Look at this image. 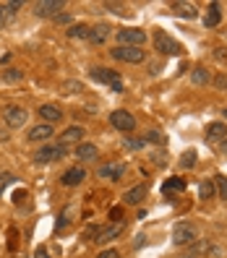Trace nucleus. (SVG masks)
<instances>
[{
    "instance_id": "f257e3e1",
    "label": "nucleus",
    "mask_w": 227,
    "mask_h": 258,
    "mask_svg": "<svg viewBox=\"0 0 227 258\" xmlns=\"http://www.w3.org/2000/svg\"><path fill=\"white\" fill-rule=\"evenodd\" d=\"M110 55L115 57V60H120V63H131V65H139V63H144V57H146V52L141 50V47H126V44H118V47H112V50H110Z\"/></svg>"
},
{
    "instance_id": "f03ea898",
    "label": "nucleus",
    "mask_w": 227,
    "mask_h": 258,
    "mask_svg": "<svg viewBox=\"0 0 227 258\" xmlns=\"http://www.w3.org/2000/svg\"><path fill=\"white\" fill-rule=\"evenodd\" d=\"M154 50L162 52V55H180V52H183V47H180L178 39L170 37V34H165V31L157 29V31H154Z\"/></svg>"
},
{
    "instance_id": "7ed1b4c3",
    "label": "nucleus",
    "mask_w": 227,
    "mask_h": 258,
    "mask_svg": "<svg viewBox=\"0 0 227 258\" xmlns=\"http://www.w3.org/2000/svg\"><path fill=\"white\" fill-rule=\"evenodd\" d=\"M92 78L99 81V84H105V86H110L112 91H123L120 73H115L112 68H92Z\"/></svg>"
},
{
    "instance_id": "20e7f679",
    "label": "nucleus",
    "mask_w": 227,
    "mask_h": 258,
    "mask_svg": "<svg viewBox=\"0 0 227 258\" xmlns=\"http://www.w3.org/2000/svg\"><path fill=\"white\" fill-rule=\"evenodd\" d=\"M199 240V232H196V227L194 225H188V222H180V225H175V230H173V243L175 245H194Z\"/></svg>"
},
{
    "instance_id": "39448f33",
    "label": "nucleus",
    "mask_w": 227,
    "mask_h": 258,
    "mask_svg": "<svg viewBox=\"0 0 227 258\" xmlns=\"http://www.w3.org/2000/svg\"><path fill=\"white\" fill-rule=\"evenodd\" d=\"M118 42L126 47H141L146 42V31L139 26H123L118 29Z\"/></svg>"
},
{
    "instance_id": "423d86ee",
    "label": "nucleus",
    "mask_w": 227,
    "mask_h": 258,
    "mask_svg": "<svg viewBox=\"0 0 227 258\" xmlns=\"http://www.w3.org/2000/svg\"><path fill=\"white\" fill-rule=\"evenodd\" d=\"M65 151H68V146H63V144H47V146H42L39 151H34V162H37V164H50L55 159L65 157Z\"/></svg>"
},
{
    "instance_id": "0eeeda50",
    "label": "nucleus",
    "mask_w": 227,
    "mask_h": 258,
    "mask_svg": "<svg viewBox=\"0 0 227 258\" xmlns=\"http://www.w3.org/2000/svg\"><path fill=\"white\" fill-rule=\"evenodd\" d=\"M26 120H29V112L24 107H18V104H10V107L3 112L5 128H21V125H26Z\"/></svg>"
},
{
    "instance_id": "6e6552de",
    "label": "nucleus",
    "mask_w": 227,
    "mask_h": 258,
    "mask_svg": "<svg viewBox=\"0 0 227 258\" xmlns=\"http://www.w3.org/2000/svg\"><path fill=\"white\" fill-rule=\"evenodd\" d=\"M63 8H65L63 0H42V3L34 5V13L39 18H55L58 13H63Z\"/></svg>"
},
{
    "instance_id": "1a4fd4ad",
    "label": "nucleus",
    "mask_w": 227,
    "mask_h": 258,
    "mask_svg": "<svg viewBox=\"0 0 227 258\" xmlns=\"http://www.w3.org/2000/svg\"><path fill=\"white\" fill-rule=\"evenodd\" d=\"M110 123L115 125L120 133H131L133 128H136V117L128 110H115V112L110 115Z\"/></svg>"
},
{
    "instance_id": "9d476101",
    "label": "nucleus",
    "mask_w": 227,
    "mask_h": 258,
    "mask_svg": "<svg viewBox=\"0 0 227 258\" xmlns=\"http://www.w3.org/2000/svg\"><path fill=\"white\" fill-rule=\"evenodd\" d=\"M99 178H107V180H120V178H126V164H120V162H107V164H102V167L97 170Z\"/></svg>"
},
{
    "instance_id": "9b49d317",
    "label": "nucleus",
    "mask_w": 227,
    "mask_h": 258,
    "mask_svg": "<svg viewBox=\"0 0 227 258\" xmlns=\"http://www.w3.org/2000/svg\"><path fill=\"white\" fill-rule=\"evenodd\" d=\"M120 235H123V222H115V225H107V227H102V230L97 232L94 243L105 245V243H112L115 238H120Z\"/></svg>"
},
{
    "instance_id": "f8f14e48",
    "label": "nucleus",
    "mask_w": 227,
    "mask_h": 258,
    "mask_svg": "<svg viewBox=\"0 0 227 258\" xmlns=\"http://www.w3.org/2000/svg\"><path fill=\"white\" fill-rule=\"evenodd\" d=\"M37 115L42 117L44 123H58L60 117H63V110L58 107V104H39V110H37Z\"/></svg>"
},
{
    "instance_id": "ddd939ff",
    "label": "nucleus",
    "mask_w": 227,
    "mask_h": 258,
    "mask_svg": "<svg viewBox=\"0 0 227 258\" xmlns=\"http://www.w3.org/2000/svg\"><path fill=\"white\" fill-rule=\"evenodd\" d=\"M84 178H86V170H84V167H71V170L63 172L60 183L68 185V188H73V185H78V183H84Z\"/></svg>"
},
{
    "instance_id": "4468645a",
    "label": "nucleus",
    "mask_w": 227,
    "mask_h": 258,
    "mask_svg": "<svg viewBox=\"0 0 227 258\" xmlns=\"http://www.w3.org/2000/svg\"><path fill=\"white\" fill-rule=\"evenodd\" d=\"M97 157H99V149L94 144H84L81 141V144L76 146V159L78 162H94Z\"/></svg>"
},
{
    "instance_id": "2eb2a0df",
    "label": "nucleus",
    "mask_w": 227,
    "mask_h": 258,
    "mask_svg": "<svg viewBox=\"0 0 227 258\" xmlns=\"http://www.w3.org/2000/svg\"><path fill=\"white\" fill-rule=\"evenodd\" d=\"M146 191H149L146 185H136V188H131V191H126L123 201H126L128 206H139V204L144 201V198H146Z\"/></svg>"
},
{
    "instance_id": "dca6fc26",
    "label": "nucleus",
    "mask_w": 227,
    "mask_h": 258,
    "mask_svg": "<svg viewBox=\"0 0 227 258\" xmlns=\"http://www.w3.org/2000/svg\"><path fill=\"white\" fill-rule=\"evenodd\" d=\"M81 138H84V128H81V125H71V128H65V131L60 133V144H63V146L78 144Z\"/></svg>"
},
{
    "instance_id": "f3484780",
    "label": "nucleus",
    "mask_w": 227,
    "mask_h": 258,
    "mask_svg": "<svg viewBox=\"0 0 227 258\" xmlns=\"http://www.w3.org/2000/svg\"><path fill=\"white\" fill-rule=\"evenodd\" d=\"M110 26H107V23H97V26H92V29H89V42H92V44H105V39L110 37Z\"/></svg>"
},
{
    "instance_id": "a211bd4d",
    "label": "nucleus",
    "mask_w": 227,
    "mask_h": 258,
    "mask_svg": "<svg viewBox=\"0 0 227 258\" xmlns=\"http://www.w3.org/2000/svg\"><path fill=\"white\" fill-rule=\"evenodd\" d=\"M50 136H52V125H47V123H39V125H34V128H31L26 138L37 144V141H47Z\"/></svg>"
},
{
    "instance_id": "6ab92c4d",
    "label": "nucleus",
    "mask_w": 227,
    "mask_h": 258,
    "mask_svg": "<svg viewBox=\"0 0 227 258\" xmlns=\"http://www.w3.org/2000/svg\"><path fill=\"white\" fill-rule=\"evenodd\" d=\"M227 138V125L225 123H209L207 125V141H225Z\"/></svg>"
},
{
    "instance_id": "aec40b11",
    "label": "nucleus",
    "mask_w": 227,
    "mask_h": 258,
    "mask_svg": "<svg viewBox=\"0 0 227 258\" xmlns=\"http://www.w3.org/2000/svg\"><path fill=\"white\" fill-rule=\"evenodd\" d=\"M170 8H173V13L180 16V18H196L199 16V10H196L194 3H173Z\"/></svg>"
},
{
    "instance_id": "412c9836",
    "label": "nucleus",
    "mask_w": 227,
    "mask_h": 258,
    "mask_svg": "<svg viewBox=\"0 0 227 258\" xmlns=\"http://www.w3.org/2000/svg\"><path fill=\"white\" fill-rule=\"evenodd\" d=\"M191 81H194V84H199V86H204V84H209V81H212V73H209L204 65H196L194 73H191Z\"/></svg>"
},
{
    "instance_id": "4be33fe9",
    "label": "nucleus",
    "mask_w": 227,
    "mask_h": 258,
    "mask_svg": "<svg viewBox=\"0 0 227 258\" xmlns=\"http://www.w3.org/2000/svg\"><path fill=\"white\" fill-rule=\"evenodd\" d=\"M60 91L65 97H76V94H84V84H78V81H63Z\"/></svg>"
},
{
    "instance_id": "5701e85b",
    "label": "nucleus",
    "mask_w": 227,
    "mask_h": 258,
    "mask_svg": "<svg viewBox=\"0 0 227 258\" xmlns=\"http://www.w3.org/2000/svg\"><path fill=\"white\" fill-rule=\"evenodd\" d=\"M220 5L217 3H212V8H209V13H207V18H204V23H207V29L209 26H217V23H220Z\"/></svg>"
},
{
    "instance_id": "b1692460",
    "label": "nucleus",
    "mask_w": 227,
    "mask_h": 258,
    "mask_svg": "<svg viewBox=\"0 0 227 258\" xmlns=\"http://www.w3.org/2000/svg\"><path fill=\"white\" fill-rule=\"evenodd\" d=\"M3 81L5 84H21V81H24V73H21L18 68H8L3 73Z\"/></svg>"
},
{
    "instance_id": "393cba45",
    "label": "nucleus",
    "mask_w": 227,
    "mask_h": 258,
    "mask_svg": "<svg viewBox=\"0 0 227 258\" xmlns=\"http://www.w3.org/2000/svg\"><path fill=\"white\" fill-rule=\"evenodd\" d=\"M68 37H73V39H89V26H81V23H73V26L68 29Z\"/></svg>"
},
{
    "instance_id": "a878e982",
    "label": "nucleus",
    "mask_w": 227,
    "mask_h": 258,
    "mask_svg": "<svg viewBox=\"0 0 227 258\" xmlns=\"http://www.w3.org/2000/svg\"><path fill=\"white\" fill-rule=\"evenodd\" d=\"M183 188H186L183 180H180V178H173V180H167V183L162 185V191H165V193H173V191H183Z\"/></svg>"
},
{
    "instance_id": "bb28decb",
    "label": "nucleus",
    "mask_w": 227,
    "mask_h": 258,
    "mask_svg": "<svg viewBox=\"0 0 227 258\" xmlns=\"http://www.w3.org/2000/svg\"><path fill=\"white\" fill-rule=\"evenodd\" d=\"M214 188H217L220 198L227 201V178H225V175H217V178H214Z\"/></svg>"
},
{
    "instance_id": "cd10ccee",
    "label": "nucleus",
    "mask_w": 227,
    "mask_h": 258,
    "mask_svg": "<svg viewBox=\"0 0 227 258\" xmlns=\"http://www.w3.org/2000/svg\"><path fill=\"white\" fill-rule=\"evenodd\" d=\"M141 146H146L144 138H131V136L123 138V149H128V151H136V149H141Z\"/></svg>"
},
{
    "instance_id": "c85d7f7f",
    "label": "nucleus",
    "mask_w": 227,
    "mask_h": 258,
    "mask_svg": "<svg viewBox=\"0 0 227 258\" xmlns=\"http://www.w3.org/2000/svg\"><path fill=\"white\" fill-rule=\"evenodd\" d=\"M214 191H217V188H214V183H212V180L199 185V196H201V198H212V196H214Z\"/></svg>"
},
{
    "instance_id": "c756f323",
    "label": "nucleus",
    "mask_w": 227,
    "mask_h": 258,
    "mask_svg": "<svg viewBox=\"0 0 227 258\" xmlns=\"http://www.w3.org/2000/svg\"><path fill=\"white\" fill-rule=\"evenodd\" d=\"M149 141V144H165V136L160 131H149V133H144V144Z\"/></svg>"
},
{
    "instance_id": "7c9ffc66",
    "label": "nucleus",
    "mask_w": 227,
    "mask_h": 258,
    "mask_svg": "<svg viewBox=\"0 0 227 258\" xmlns=\"http://www.w3.org/2000/svg\"><path fill=\"white\" fill-rule=\"evenodd\" d=\"M105 8L112 10V13H118V16H128V8L123 3H105Z\"/></svg>"
},
{
    "instance_id": "2f4dec72",
    "label": "nucleus",
    "mask_w": 227,
    "mask_h": 258,
    "mask_svg": "<svg viewBox=\"0 0 227 258\" xmlns=\"http://www.w3.org/2000/svg\"><path fill=\"white\" fill-rule=\"evenodd\" d=\"M97 232H99V227H94V225H89V227H86V230L81 232V238H84V240H92V243H94V238H97Z\"/></svg>"
},
{
    "instance_id": "473e14b6",
    "label": "nucleus",
    "mask_w": 227,
    "mask_h": 258,
    "mask_svg": "<svg viewBox=\"0 0 227 258\" xmlns=\"http://www.w3.org/2000/svg\"><path fill=\"white\" fill-rule=\"evenodd\" d=\"M97 258H120V253H118L115 248H107V251H99Z\"/></svg>"
},
{
    "instance_id": "72a5a7b5",
    "label": "nucleus",
    "mask_w": 227,
    "mask_h": 258,
    "mask_svg": "<svg viewBox=\"0 0 227 258\" xmlns=\"http://www.w3.org/2000/svg\"><path fill=\"white\" fill-rule=\"evenodd\" d=\"M65 225H68V211H63V214L58 217V222H55V230H58V232H60V230L65 227Z\"/></svg>"
},
{
    "instance_id": "f704fd0d",
    "label": "nucleus",
    "mask_w": 227,
    "mask_h": 258,
    "mask_svg": "<svg viewBox=\"0 0 227 258\" xmlns=\"http://www.w3.org/2000/svg\"><path fill=\"white\" fill-rule=\"evenodd\" d=\"M194 164H196V151H188L183 159V167H194Z\"/></svg>"
},
{
    "instance_id": "c9c22d12",
    "label": "nucleus",
    "mask_w": 227,
    "mask_h": 258,
    "mask_svg": "<svg viewBox=\"0 0 227 258\" xmlns=\"http://www.w3.org/2000/svg\"><path fill=\"white\" fill-rule=\"evenodd\" d=\"M13 180H16L13 175H3V180H0V191H3L5 185H10V183H13Z\"/></svg>"
},
{
    "instance_id": "e433bc0d",
    "label": "nucleus",
    "mask_w": 227,
    "mask_h": 258,
    "mask_svg": "<svg viewBox=\"0 0 227 258\" xmlns=\"http://www.w3.org/2000/svg\"><path fill=\"white\" fill-rule=\"evenodd\" d=\"M120 217H123V211L115 206V209H110V219H115V222H120Z\"/></svg>"
},
{
    "instance_id": "4c0bfd02",
    "label": "nucleus",
    "mask_w": 227,
    "mask_h": 258,
    "mask_svg": "<svg viewBox=\"0 0 227 258\" xmlns=\"http://www.w3.org/2000/svg\"><path fill=\"white\" fill-rule=\"evenodd\" d=\"M55 21H58V23H71V16H68V13H58V16H55Z\"/></svg>"
},
{
    "instance_id": "58836bf2",
    "label": "nucleus",
    "mask_w": 227,
    "mask_h": 258,
    "mask_svg": "<svg viewBox=\"0 0 227 258\" xmlns=\"http://www.w3.org/2000/svg\"><path fill=\"white\" fill-rule=\"evenodd\" d=\"M5 18H8V10H5V5H0V26L5 23Z\"/></svg>"
},
{
    "instance_id": "ea45409f",
    "label": "nucleus",
    "mask_w": 227,
    "mask_h": 258,
    "mask_svg": "<svg viewBox=\"0 0 227 258\" xmlns=\"http://www.w3.org/2000/svg\"><path fill=\"white\" fill-rule=\"evenodd\" d=\"M37 258H50V256H47V251H44V248H39V251H37Z\"/></svg>"
},
{
    "instance_id": "a19ab883",
    "label": "nucleus",
    "mask_w": 227,
    "mask_h": 258,
    "mask_svg": "<svg viewBox=\"0 0 227 258\" xmlns=\"http://www.w3.org/2000/svg\"><path fill=\"white\" fill-rule=\"evenodd\" d=\"M0 138H3V141L8 138V133H5V128H0Z\"/></svg>"
},
{
    "instance_id": "79ce46f5",
    "label": "nucleus",
    "mask_w": 227,
    "mask_h": 258,
    "mask_svg": "<svg viewBox=\"0 0 227 258\" xmlns=\"http://www.w3.org/2000/svg\"><path fill=\"white\" fill-rule=\"evenodd\" d=\"M222 154H227V138L222 141Z\"/></svg>"
},
{
    "instance_id": "37998d69",
    "label": "nucleus",
    "mask_w": 227,
    "mask_h": 258,
    "mask_svg": "<svg viewBox=\"0 0 227 258\" xmlns=\"http://www.w3.org/2000/svg\"><path fill=\"white\" fill-rule=\"evenodd\" d=\"M222 115H227V107H225V112H222Z\"/></svg>"
}]
</instances>
